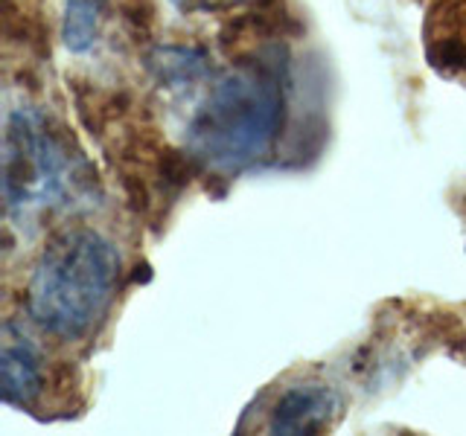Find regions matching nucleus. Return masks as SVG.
Returning a JSON list of instances; mask_svg holds the SVG:
<instances>
[{
  "mask_svg": "<svg viewBox=\"0 0 466 436\" xmlns=\"http://www.w3.org/2000/svg\"><path fill=\"white\" fill-rule=\"evenodd\" d=\"M286 125V84L277 62L248 58L216 76L187 125V152L216 174H239L274 154Z\"/></svg>",
  "mask_w": 466,
  "mask_h": 436,
  "instance_id": "nucleus-1",
  "label": "nucleus"
},
{
  "mask_svg": "<svg viewBox=\"0 0 466 436\" xmlns=\"http://www.w3.org/2000/svg\"><path fill=\"white\" fill-rule=\"evenodd\" d=\"M120 285V253L91 227L58 230L26 285V314L50 338L76 343L106 320Z\"/></svg>",
  "mask_w": 466,
  "mask_h": 436,
  "instance_id": "nucleus-2",
  "label": "nucleus"
},
{
  "mask_svg": "<svg viewBox=\"0 0 466 436\" xmlns=\"http://www.w3.org/2000/svg\"><path fill=\"white\" fill-rule=\"evenodd\" d=\"M99 181L67 131L38 108H15L4 131V201L15 218L94 203Z\"/></svg>",
  "mask_w": 466,
  "mask_h": 436,
  "instance_id": "nucleus-3",
  "label": "nucleus"
},
{
  "mask_svg": "<svg viewBox=\"0 0 466 436\" xmlns=\"http://www.w3.org/2000/svg\"><path fill=\"white\" fill-rule=\"evenodd\" d=\"M341 399L329 384L324 382H306L286 387L268 411V431L283 436L298 433H320L332 428V421L339 419Z\"/></svg>",
  "mask_w": 466,
  "mask_h": 436,
  "instance_id": "nucleus-4",
  "label": "nucleus"
},
{
  "mask_svg": "<svg viewBox=\"0 0 466 436\" xmlns=\"http://www.w3.org/2000/svg\"><path fill=\"white\" fill-rule=\"evenodd\" d=\"M44 392V370L38 349L15 326L4 329L0 346V396L9 407H33Z\"/></svg>",
  "mask_w": 466,
  "mask_h": 436,
  "instance_id": "nucleus-5",
  "label": "nucleus"
},
{
  "mask_svg": "<svg viewBox=\"0 0 466 436\" xmlns=\"http://www.w3.org/2000/svg\"><path fill=\"white\" fill-rule=\"evenodd\" d=\"M149 67L164 87H189L208 76V55L198 47H160Z\"/></svg>",
  "mask_w": 466,
  "mask_h": 436,
  "instance_id": "nucleus-6",
  "label": "nucleus"
},
{
  "mask_svg": "<svg viewBox=\"0 0 466 436\" xmlns=\"http://www.w3.org/2000/svg\"><path fill=\"white\" fill-rule=\"evenodd\" d=\"M99 9L102 0H67L65 21H62V38L67 44V50L85 53L94 47L99 29Z\"/></svg>",
  "mask_w": 466,
  "mask_h": 436,
  "instance_id": "nucleus-7",
  "label": "nucleus"
},
{
  "mask_svg": "<svg viewBox=\"0 0 466 436\" xmlns=\"http://www.w3.org/2000/svg\"><path fill=\"white\" fill-rule=\"evenodd\" d=\"M429 62L441 73H461L466 70V38L441 35L429 44Z\"/></svg>",
  "mask_w": 466,
  "mask_h": 436,
  "instance_id": "nucleus-8",
  "label": "nucleus"
},
{
  "mask_svg": "<svg viewBox=\"0 0 466 436\" xmlns=\"http://www.w3.org/2000/svg\"><path fill=\"white\" fill-rule=\"evenodd\" d=\"M116 12H120L123 24L137 38L149 35L155 26V0H116Z\"/></svg>",
  "mask_w": 466,
  "mask_h": 436,
  "instance_id": "nucleus-9",
  "label": "nucleus"
},
{
  "mask_svg": "<svg viewBox=\"0 0 466 436\" xmlns=\"http://www.w3.org/2000/svg\"><path fill=\"white\" fill-rule=\"evenodd\" d=\"M172 4L184 12H208L210 9V0H172Z\"/></svg>",
  "mask_w": 466,
  "mask_h": 436,
  "instance_id": "nucleus-10",
  "label": "nucleus"
}]
</instances>
